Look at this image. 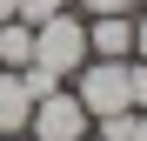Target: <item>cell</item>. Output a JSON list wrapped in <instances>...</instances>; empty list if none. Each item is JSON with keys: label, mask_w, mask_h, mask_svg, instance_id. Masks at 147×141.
<instances>
[{"label": "cell", "mask_w": 147, "mask_h": 141, "mask_svg": "<svg viewBox=\"0 0 147 141\" xmlns=\"http://www.w3.org/2000/svg\"><path fill=\"white\" fill-rule=\"evenodd\" d=\"M80 61H87V20L80 14H54L47 27H34V74H47V81H74L80 74Z\"/></svg>", "instance_id": "obj_1"}, {"label": "cell", "mask_w": 147, "mask_h": 141, "mask_svg": "<svg viewBox=\"0 0 147 141\" xmlns=\"http://www.w3.org/2000/svg\"><path fill=\"white\" fill-rule=\"evenodd\" d=\"M67 87L80 94L87 121H100V114H120V108H134V94H127V61H80V74H74Z\"/></svg>", "instance_id": "obj_2"}, {"label": "cell", "mask_w": 147, "mask_h": 141, "mask_svg": "<svg viewBox=\"0 0 147 141\" xmlns=\"http://www.w3.org/2000/svg\"><path fill=\"white\" fill-rule=\"evenodd\" d=\"M94 121H87V108H80V94L74 87H47L34 114H27V141H80Z\"/></svg>", "instance_id": "obj_3"}, {"label": "cell", "mask_w": 147, "mask_h": 141, "mask_svg": "<svg viewBox=\"0 0 147 141\" xmlns=\"http://www.w3.org/2000/svg\"><path fill=\"white\" fill-rule=\"evenodd\" d=\"M87 61H134V14H94L87 20Z\"/></svg>", "instance_id": "obj_4"}, {"label": "cell", "mask_w": 147, "mask_h": 141, "mask_svg": "<svg viewBox=\"0 0 147 141\" xmlns=\"http://www.w3.org/2000/svg\"><path fill=\"white\" fill-rule=\"evenodd\" d=\"M27 114H34V87L20 67H0V134H27Z\"/></svg>", "instance_id": "obj_5"}, {"label": "cell", "mask_w": 147, "mask_h": 141, "mask_svg": "<svg viewBox=\"0 0 147 141\" xmlns=\"http://www.w3.org/2000/svg\"><path fill=\"white\" fill-rule=\"evenodd\" d=\"M34 61V27L27 20H0V67H27Z\"/></svg>", "instance_id": "obj_6"}, {"label": "cell", "mask_w": 147, "mask_h": 141, "mask_svg": "<svg viewBox=\"0 0 147 141\" xmlns=\"http://www.w3.org/2000/svg\"><path fill=\"white\" fill-rule=\"evenodd\" d=\"M74 7V0H20V7H13V20H27V27H47V20H54V14H67Z\"/></svg>", "instance_id": "obj_7"}, {"label": "cell", "mask_w": 147, "mask_h": 141, "mask_svg": "<svg viewBox=\"0 0 147 141\" xmlns=\"http://www.w3.org/2000/svg\"><path fill=\"white\" fill-rule=\"evenodd\" d=\"M134 121H140V114L120 108V114H100V121H94V134H100V141H134Z\"/></svg>", "instance_id": "obj_8"}, {"label": "cell", "mask_w": 147, "mask_h": 141, "mask_svg": "<svg viewBox=\"0 0 147 141\" xmlns=\"http://www.w3.org/2000/svg\"><path fill=\"white\" fill-rule=\"evenodd\" d=\"M127 94H134V114H147V61H127Z\"/></svg>", "instance_id": "obj_9"}, {"label": "cell", "mask_w": 147, "mask_h": 141, "mask_svg": "<svg viewBox=\"0 0 147 141\" xmlns=\"http://www.w3.org/2000/svg\"><path fill=\"white\" fill-rule=\"evenodd\" d=\"M74 14L94 20V14H134V0H74Z\"/></svg>", "instance_id": "obj_10"}, {"label": "cell", "mask_w": 147, "mask_h": 141, "mask_svg": "<svg viewBox=\"0 0 147 141\" xmlns=\"http://www.w3.org/2000/svg\"><path fill=\"white\" fill-rule=\"evenodd\" d=\"M134 61H147V7H134Z\"/></svg>", "instance_id": "obj_11"}, {"label": "cell", "mask_w": 147, "mask_h": 141, "mask_svg": "<svg viewBox=\"0 0 147 141\" xmlns=\"http://www.w3.org/2000/svg\"><path fill=\"white\" fill-rule=\"evenodd\" d=\"M13 7H20V0H0V20H13Z\"/></svg>", "instance_id": "obj_12"}, {"label": "cell", "mask_w": 147, "mask_h": 141, "mask_svg": "<svg viewBox=\"0 0 147 141\" xmlns=\"http://www.w3.org/2000/svg\"><path fill=\"white\" fill-rule=\"evenodd\" d=\"M134 141H147V114H140V121H134Z\"/></svg>", "instance_id": "obj_13"}, {"label": "cell", "mask_w": 147, "mask_h": 141, "mask_svg": "<svg viewBox=\"0 0 147 141\" xmlns=\"http://www.w3.org/2000/svg\"><path fill=\"white\" fill-rule=\"evenodd\" d=\"M0 141H27V134H0Z\"/></svg>", "instance_id": "obj_14"}, {"label": "cell", "mask_w": 147, "mask_h": 141, "mask_svg": "<svg viewBox=\"0 0 147 141\" xmlns=\"http://www.w3.org/2000/svg\"><path fill=\"white\" fill-rule=\"evenodd\" d=\"M80 141H100V134H94V128H87V134H80Z\"/></svg>", "instance_id": "obj_15"}, {"label": "cell", "mask_w": 147, "mask_h": 141, "mask_svg": "<svg viewBox=\"0 0 147 141\" xmlns=\"http://www.w3.org/2000/svg\"><path fill=\"white\" fill-rule=\"evenodd\" d=\"M134 7H147V0H134Z\"/></svg>", "instance_id": "obj_16"}]
</instances>
